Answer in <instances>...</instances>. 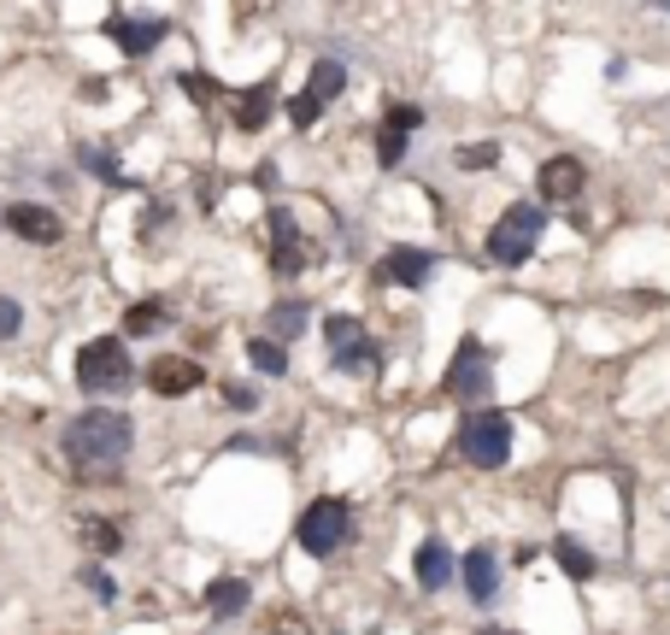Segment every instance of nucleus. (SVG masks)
Here are the masks:
<instances>
[{
    "instance_id": "obj_26",
    "label": "nucleus",
    "mask_w": 670,
    "mask_h": 635,
    "mask_svg": "<svg viewBox=\"0 0 670 635\" xmlns=\"http://www.w3.org/2000/svg\"><path fill=\"white\" fill-rule=\"evenodd\" d=\"M494 159H500V148H494V141H476V148H459V166H465V171H483V166H494Z\"/></svg>"
},
{
    "instance_id": "obj_3",
    "label": "nucleus",
    "mask_w": 670,
    "mask_h": 635,
    "mask_svg": "<svg viewBox=\"0 0 670 635\" xmlns=\"http://www.w3.org/2000/svg\"><path fill=\"white\" fill-rule=\"evenodd\" d=\"M347 529H353V512L342 506V500H312L306 512H300V547L312 553V559H324V553H335L347 542Z\"/></svg>"
},
{
    "instance_id": "obj_1",
    "label": "nucleus",
    "mask_w": 670,
    "mask_h": 635,
    "mask_svg": "<svg viewBox=\"0 0 670 635\" xmlns=\"http://www.w3.org/2000/svg\"><path fill=\"white\" fill-rule=\"evenodd\" d=\"M130 418L124 413H82L66 424V459L71 465H118L130 454Z\"/></svg>"
},
{
    "instance_id": "obj_22",
    "label": "nucleus",
    "mask_w": 670,
    "mask_h": 635,
    "mask_svg": "<svg viewBox=\"0 0 670 635\" xmlns=\"http://www.w3.org/2000/svg\"><path fill=\"white\" fill-rule=\"evenodd\" d=\"M376 365H383V359H376V347L365 341V347H353V354L335 359V371H347V377H376Z\"/></svg>"
},
{
    "instance_id": "obj_20",
    "label": "nucleus",
    "mask_w": 670,
    "mask_h": 635,
    "mask_svg": "<svg viewBox=\"0 0 670 635\" xmlns=\"http://www.w3.org/2000/svg\"><path fill=\"white\" fill-rule=\"evenodd\" d=\"M265 118H270V89H247V95L236 100V125H242V130H259Z\"/></svg>"
},
{
    "instance_id": "obj_29",
    "label": "nucleus",
    "mask_w": 670,
    "mask_h": 635,
    "mask_svg": "<svg viewBox=\"0 0 670 635\" xmlns=\"http://www.w3.org/2000/svg\"><path fill=\"white\" fill-rule=\"evenodd\" d=\"M18 324H24V312H18V300H0V341L18 336Z\"/></svg>"
},
{
    "instance_id": "obj_30",
    "label": "nucleus",
    "mask_w": 670,
    "mask_h": 635,
    "mask_svg": "<svg viewBox=\"0 0 670 635\" xmlns=\"http://www.w3.org/2000/svg\"><path fill=\"white\" fill-rule=\"evenodd\" d=\"M82 583H89L100 601H112V577H107V570H82Z\"/></svg>"
},
{
    "instance_id": "obj_10",
    "label": "nucleus",
    "mask_w": 670,
    "mask_h": 635,
    "mask_svg": "<svg viewBox=\"0 0 670 635\" xmlns=\"http://www.w3.org/2000/svg\"><path fill=\"white\" fill-rule=\"evenodd\" d=\"M430 254L424 248H394V254H383V265H376V282H394V289H417V282L430 277Z\"/></svg>"
},
{
    "instance_id": "obj_14",
    "label": "nucleus",
    "mask_w": 670,
    "mask_h": 635,
    "mask_svg": "<svg viewBox=\"0 0 670 635\" xmlns=\"http://www.w3.org/2000/svg\"><path fill=\"white\" fill-rule=\"evenodd\" d=\"M206 612H213V618H242V612H247V583L242 577H218L213 588H206Z\"/></svg>"
},
{
    "instance_id": "obj_28",
    "label": "nucleus",
    "mask_w": 670,
    "mask_h": 635,
    "mask_svg": "<svg viewBox=\"0 0 670 635\" xmlns=\"http://www.w3.org/2000/svg\"><path fill=\"white\" fill-rule=\"evenodd\" d=\"M318 112H324V107H318V100H312V95H300V100H288V118H295L300 130H306V125H312V118H318Z\"/></svg>"
},
{
    "instance_id": "obj_19",
    "label": "nucleus",
    "mask_w": 670,
    "mask_h": 635,
    "mask_svg": "<svg viewBox=\"0 0 670 635\" xmlns=\"http://www.w3.org/2000/svg\"><path fill=\"white\" fill-rule=\"evenodd\" d=\"M324 330H329V347H335V359H342V354H353V347H365V324L359 318H329L324 324Z\"/></svg>"
},
{
    "instance_id": "obj_9",
    "label": "nucleus",
    "mask_w": 670,
    "mask_h": 635,
    "mask_svg": "<svg viewBox=\"0 0 670 635\" xmlns=\"http://www.w3.org/2000/svg\"><path fill=\"white\" fill-rule=\"evenodd\" d=\"M424 125V112L417 107H388V118H383V136H376V159H383V166H401V153H406V136Z\"/></svg>"
},
{
    "instance_id": "obj_23",
    "label": "nucleus",
    "mask_w": 670,
    "mask_h": 635,
    "mask_svg": "<svg viewBox=\"0 0 670 635\" xmlns=\"http://www.w3.org/2000/svg\"><path fill=\"white\" fill-rule=\"evenodd\" d=\"M553 553H559V565H564V570H571V577H577V583H589V577H594V559H589V553H582L577 542H559Z\"/></svg>"
},
{
    "instance_id": "obj_5",
    "label": "nucleus",
    "mask_w": 670,
    "mask_h": 635,
    "mask_svg": "<svg viewBox=\"0 0 670 635\" xmlns=\"http://www.w3.org/2000/svg\"><path fill=\"white\" fill-rule=\"evenodd\" d=\"M459 447L476 459V465H506V454H512V418L506 413H476V418H465V429H459Z\"/></svg>"
},
{
    "instance_id": "obj_8",
    "label": "nucleus",
    "mask_w": 670,
    "mask_h": 635,
    "mask_svg": "<svg viewBox=\"0 0 670 635\" xmlns=\"http://www.w3.org/2000/svg\"><path fill=\"white\" fill-rule=\"evenodd\" d=\"M200 383H206V371H200L195 359H154V365H148V388H154V395H165V400L195 395Z\"/></svg>"
},
{
    "instance_id": "obj_21",
    "label": "nucleus",
    "mask_w": 670,
    "mask_h": 635,
    "mask_svg": "<svg viewBox=\"0 0 670 635\" xmlns=\"http://www.w3.org/2000/svg\"><path fill=\"white\" fill-rule=\"evenodd\" d=\"M159 324H165V306L159 300H136L130 312H124V330H130V336H154Z\"/></svg>"
},
{
    "instance_id": "obj_15",
    "label": "nucleus",
    "mask_w": 670,
    "mask_h": 635,
    "mask_svg": "<svg viewBox=\"0 0 670 635\" xmlns=\"http://www.w3.org/2000/svg\"><path fill=\"white\" fill-rule=\"evenodd\" d=\"M494 583H500V565H494V553H489V547L465 553V588L476 594V601H489V594H494Z\"/></svg>"
},
{
    "instance_id": "obj_17",
    "label": "nucleus",
    "mask_w": 670,
    "mask_h": 635,
    "mask_svg": "<svg viewBox=\"0 0 670 635\" xmlns=\"http://www.w3.org/2000/svg\"><path fill=\"white\" fill-rule=\"evenodd\" d=\"M342 83H347V71L335 66V59H318V66H312V77H306V95L318 100V107H329V100L342 95Z\"/></svg>"
},
{
    "instance_id": "obj_31",
    "label": "nucleus",
    "mask_w": 670,
    "mask_h": 635,
    "mask_svg": "<svg viewBox=\"0 0 670 635\" xmlns=\"http://www.w3.org/2000/svg\"><path fill=\"white\" fill-rule=\"evenodd\" d=\"M224 395H229V406H254V388H247V383H229Z\"/></svg>"
},
{
    "instance_id": "obj_12",
    "label": "nucleus",
    "mask_w": 670,
    "mask_h": 635,
    "mask_svg": "<svg viewBox=\"0 0 670 635\" xmlns=\"http://www.w3.org/2000/svg\"><path fill=\"white\" fill-rule=\"evenodd\" d=\"M270 265H277L283 277H295L306 265V248H300V230L288 212H270Z\"/></svg>"
},
{
    "instance_id": "obj_24",
    "label": "nucleus",
    "mask_w": 670,
    "mask_h": 635,
    "mask_svg": "<svg viewBox=\"0 0 670 635\" xmlns=\"http://www.w3.org/2000/svg\"><path fill=\"white\" fill-rule=\"evenodd\" d=\"M82 542H89L95 553H118V529L100 524V518H82Z\"/></svg>"
},
{
    "instance_id": "obj_7",
    "label": "nucleus",
    "mask_w": 670,
    "mask_h": 635,
    "mask_svg": "<svg viewBox=\"0 0 670 635\" xmlns=\"http://www.w3.org/2000/svg\"><path fill=\"white\" fill-rule=\"evenodd\" d=\"M107 36L130 53V59H141V53H154V42H165V18H130V12H112L107 18Z\"/></svg>"
},
{
    "instance_id": "obj_6",
    "label": "nucleus",
    "mask_w": 670,
    "mask_h": 635,
    "mask_svg": "<svg viewBox=\"0 0 670 635\" xmlns=\"http://www.w3.org/2000/svg\"><path fill=\"white\" fill-rule=\"evenodd\" d=\"M447 395H459V400H483L489 395V359H483L476 341H459L453 371H447Z\"/></svg>"
},
{
    "instance_id": "obj_16",
    "label": "nucleus",
    "mask_w": 670,
    "mask_h": 635,
    "mask_svg": "<svg viewBox=\"0 0 670 635\" xmlns=\"http://www.w3.org/2000/svg\"><path fill=\"white\" fill-rule=\"evenodd\" d=\"M453 577V553L442 547V542H424V547H417V583H424V588H442Z\"/></svg>"
},
{
    "instance_id": "obj_27",
    "label": "nucleus",
    "mask_w": 670,
    "mask_h": 635,
    "mask_svg": "<svg viewBox=\"0 0 670 635\" xmlns=\"http://www.w3.org/2000/svg\"><path fill=\"white\" fill-rule=\"evenodd\" d=\"M82 166H95L100 177H107V182H112V189H124V171L112 166V159H107V153H95V148H82Z\"/></svg>"
},
{
    "instance_id": "obj_18",
    "label": "nucleus",
    "mask_w": 670,
    "mask_h": 635,
    "mask_svg": "<svg viewBox=\"0 0 670 635\" xmlns=\"http://www.w3.org/2000/svg\"><path fill=\"white\" fill-rule=\"evenodd\" d=\"M247 359H254L265 377H283V371H288V354H283V341H270V336H254V341H247Z\"/></svg>"
},
{
    "instance_id": "obj_11",
    "label": "nucleus",
    "mask_w": 670,
    "mask_h": 635,
    "mask_svg": "<svg viewBox=\"0 0 670 635\" xmlns=\"http://www.w3.org/2000/svg\"><path fill=\"white\" fill-rule=\"evenodd\" d=\"M7 224H12V236L41 241V248H53V241L66 236V224H59L48 207H30V200H18V207H7Z\"/></svg>"
},
{
    "instance_id": "obj_4",
    "label": "nucleus",
    "mask_w": 670,
    "mask_h": 635,
    "mask_svg": "<svg viewBox=\"0 0 670 635\" xmlns=\"http://www.w3.org/2000/svg\"><path fill=\"white\" fill-rule=\"evenodd\" d=\"M535 236H541V207H512L489 236V259L494 265H523L535 254Z\"/></svg>"
},
{
    "instance_id": "obj_13",
    "label": "nucleus",
    "mask_w": 670,
    "mask_h": 635,
    "mask_svg": "<svg viewBox=\"0 0 670 635\" xmlns=\"http://www.w3.org/2000/svg\"><path fill=\"white\" fill-rule=\"evenodd\" d=\"M541 195L548 200H577L582 195V166L577 159H548V166H541Z\"/></svg>"
},
{
    "instance_id": "obj_2",
    "label": "nucleus",
    "mask_w": 670,
    "mask_h": 635,
    "mask_svg": "<svg viewBox=\"0 0 670 635\" xmlns=\"http://www.w3.org/2000/svg\"><path fill=\"white\" fill-rule=\"evenodd\" d=\"M130 354H124L118 336H100L77 354V388L82 395H118V388H130Z\"/></svg>"
},
{
    "instance_id": "obj_25",
    "label": "nucleus",
    "mask_w": 670,
    "mask_h": 635,
    "mask_svg": "<svg viewBox=\"0 0 670 635\" xmlns=\"http://www.w3.org/2000/svg\"><path fill=\"white\" fill-rule=\"evenodd\" d=\"M270 324H277V336H300V330H306V306L288 300V306H277V312H270Z\"/></svg>"
}]
</instances>
